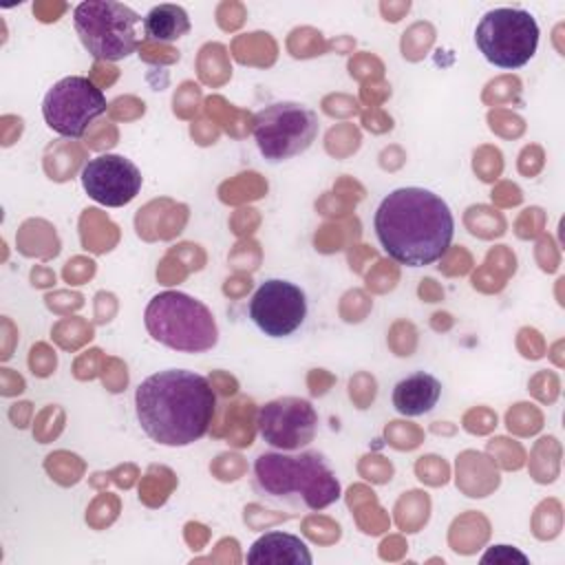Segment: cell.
Masks as SVG:
<instances>
[{
    "label": "cell",
    "instance_id": "1",
    "mask_svg": "<svg viewBox=\"0 0 565 565\" xmlns=\"http://www.w3.org/2000/svg\"><path fill=\"white\" fill-rule=\"evenodd\" d=\"M141 430L161 446H190L212 426L216 393L210 380L188 369L148 375L135 391Z\"/></svg>",
    "mask_w": 565,
    "mask_h": 565
},
{
    "label": "cell",
    "instance_id": "2",
    "mask_svg": "<svg viewBox=\"0 0 565 565\" xmlns=\"http://www.w3.org/2000/svg\"><path fill=\"white\" fill-rule=\"evenodd\" d=\"M373 227L382 249L395 263L424 267L448 252L455 236V216L439 194L408 185L382 199Z\"/></svg>",
    "mask_w": 565,
    "mask_h": 565
},
{
    "label": "cell",
    "instance_id": "3",
    "mask_svg": "<svg viewBox=\"0 0 565 565\" xmlns=\"http://www.w3.org/2000/svg\"><path fill=\"white\" fill-rule=\"evenodd\" d=\"M258 486L271 497L298 494L311 510H322L340 499V483L318 452L296 457L282 452H263L254 463Z\"/></svg>",
    "mask_w": 565,
    "mask_h": 565
},
{
    "label": "cell",
    "instance_id": "4",
    "mask_svg": "<svg viewBox=\"0 0 565 565\" xmlns=\"http://www.w3.org/2000/svg\"><path fill=\"white\" fill-rule=\"evenodd\" d=\"M143 322L152 340L183 353H201L218 342L212 311L183 291H161L150 298Z\"/></svg>",
    "mask_w": 565,
    "mask_h": 565
},
{
    "label": "cell",
    "instance_id": "5",
    "mask_svg": "<svg viewBox=\"0 0 565 565\" xmlns=\"http://www.w3.org/2000/svg\"><path fill=\"white\" fill-rule=\"evenodd\" d=\"M73 24L84 49L104 62L132 55L139 46L141 15L124 2L86 0L73 11Z\"/></svg>",
    "mask_w": 565,
    "mask_h": 565
},
{
    "label": "cell",
    "instance_id": "6",
    "mask_svg": "<svg viewBox=\"0 0 565 565\" xmlns=\"http://www.w3.org/2000/svg\"><path fill=\"white\" fill-rule=\"evenodd\" d=\"M539 24L525 9L499 7L479 20L475 29V44L479 53L497 68L525 66L539 46Z\"/></svg>",
    "mask_w": 565,
    "mask_h": 565
},
{
    "label": "cell",
    "instance_id": "7",
    "mask_svg": "<svg viewBox=\"0 0 565 565\" xmlns=\"http://www.w3.org/2000/svg\"><path fill=\"white\" fill-rule=\"evenodd\" d=\"M318 115L300 102H274L254 115L256 146L271 163L309 150L318 137Z\"/></svg>",
    "mask_w": 565,
    "mask_h": 565
},
{
    "label": "cell",
    "instance_id": "8",
    "mask_svg": "<svg viewBox=\"0 0 565 565\" xmlns=\"http://www.w3.org/2000/svg\"><path fill=\"white\" fill-rule=\"evenodd\" d=\"M104 113L106 95L84 75L62 77L46 90L42 102L46 126L68 139H79Z\"/></svg>",
    "mask_w": 565,
    "mask_h": 565
},
{
    "label": "cell",
    "instance_id": "9",
    "mask_svg": "<svg viewBox=\"0 0 565 565\" xmlns=\"http://www.w3.org/2000/svg\"><path fill=\"white\" fill-rule=\"evenodd\" d=\"M249 318L269 338H287L307 318L305 291L285 278H267L249 300Z\"/></svg>",
    "mask_w": 565,
    "mask_h": 565
},
{
    "label": "cell",
    "instance_id": "10",
    "mask_svg": "<svg viewBox=\"0 0 565 565\" xmlns=\"http://www.w3.org/2000/svg\"><path fill=\"white\" fill-rule=\"evenodd\" d=\"M260 437L278 450H300L316 437L318 413L305 397H276L260 406L258 417Z\"/></svg>",
    "mask_w": 565,
    "mask_h": 565
},
{
    "label": "cell",
    "instance_id": "11",
    "mask_svg": "<svg viewBox=\"0 0 565 565\" xmlns=\"http://www.w3.org/2000/svg\"><path fill=\"white\" fill-rule=\"evenodd\" d=\"M79 179L84 192L106 207H121L130 203L143 183L139 168L121 154H99L88 159Z\"/></svg>",
    "mask_w": 565,
    "mask_h": 565
},
{
    "label": "cell",
    "instance_id": "12",
    "mask_svg": "<svg viewBox=\"0 0 565 565\" xmlns=\"http://www.w3.org/2000/svg\"><path fill=\"white\" fill-rule=\"evenodd\" d=\"M252 565H311L313 556L307 543L289 532H267L258 536L247 550Z\"/></svg>",
    "mask_w": 565,
    "mask_h": 565
},
{
    "label": "cell",
    "instance_id": "13",
    "mask_svg": "<svg viewBox=\"0 0 565 565\" xmlns=\"http://www.w3.org/2000/svg\"><path fill=\"white\" fill-rule=\"evenodd\" d=\"M441 397V382L426 373L417 371L399 380L393 388V408L404 417H419L424 413H430Z\"/></svg>",
    "mask_w": 565,
    "mask_h": 565
},
{
    "label": "cell",
    "instance_id": "14",
    "mask_svg": "<svg viewBox=\"0 0 565 565\" xmlns=\"http://www.w3.org/2000/svg\"><path fill=\"white\" fill-rule=\"evenodd\" d=\"M143 31L157 42H172L190 31V18L179 4H157L143 18Z\"/></svg>",
    "mask_w": 565,
    "mask_h": 565
},
{
    "label": "cell",
    "instance_id": "15",
    "mask_svg": "<svg viewBox=\"0 0 565 565\" xmlns=\"http://www.w3.org/2000/svg\"><path fill=\"white\" fill-rule=\"evenodd\" d=\"M483 563L488 561H494V563H510V561H521V563H527V556L521 554L519 550L510 547V545H494L490 552H486L481 556Z\"/></svg>",
    "mask_w": 565,
    "mask_h": 565
}]
</instances>
